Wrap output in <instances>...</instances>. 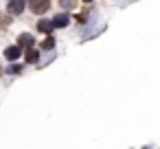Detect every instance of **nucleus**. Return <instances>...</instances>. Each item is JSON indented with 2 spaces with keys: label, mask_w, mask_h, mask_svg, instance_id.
Returning <instances> with one entry per match:
<instances>
[{
  "label": "nucleus",
  "mask_w": 160,
  "mask_h": 149,
  "mask_svg": "<svg viewBox=\"0 0 160 149\" xmlns=\"http://www.w3.org/2000/svg\"><path fill=\"white\" fill-rule=\"evenodd\" d=\"M48 7H51V0H29V9H31L35 16L46 13V11H48Z\"/></svg>",
  "instance_id": "obj_1"
},
{
  "label": "nucleus",
  "mask_w": 160,
  "mask_h": 149,
  "mask_svg": "<svg viewBox=\"0 0 160 149\" xmlns=\"http://www.w3.org/2000/svg\"><path fill=\"white\" fill-rule=\"evenodd\" d=\"M27 7V0H9V13L13 16H20Z\"/></svg>",
  "instance_id": "obj_2"
},
{
  "label": "nucleus",
  "mask_w": 160,
  "mask_h": 149,
  "mask_svg": "<svg viewBox=\"0 0 160 149\" xmlns=\"http://www.w3.org/2000/svg\"><path fill=\"white\" fill-rule=\"evenodd\" d=\"M68 22H70V18H68L66 13H59V16H55V18L51 20L53 29H55V27H57V29H64V27H68Z\"/></svg>",
  "instance_id": "obj_3"
},
{
  "label": "nucleus",
  "mask_w": 160,
  "mask_h": 149,
  "mask_svg": "<svg viewBox=\"0 0 160 149\" xmlns=\"http://www.w3.org/2000/svg\"><path fill=\"white\" fill-rule=\"evenodd\" d=\"M33 44H35V37H33V35H27V33H24V35L18 37V48H22V46H33Z\"/></svg>",
  "instance_id": "obj_4"
},
{
  "label": "nucleus",
  "mask_w": 160,
  "mask_h": 149,
  "mask_svg": "<svg viewBox=\"0 0 160 149\" xmlns=\"http://www.w3.org/2000/svg\"><path fill=\"white\" fill-rule=\"evenodd\" d=\"M20 53H22V48H18V46H9V48L5 51V57L11 59V62H16V59L20 57Z\"/></svg>",
  "instance_id": "obj_5"
},
{
  "label": "nucleus",
  "mask_w": 160,
  "mask_h": 149,
  "mask_svg": "<svg viewBox=\"0 0 160 149\" xmlns=\"http://www.w3.org/2000/svg\"><path fill=\"white\" fill-rule=\"evenodd\" d=\"M38 29H40L42 33H51V31H53V24H51L48 20H42V22L38 24Z\"/></svg>",
  "instance_id": "obj_6"
},
{
  "label": "nucleus",
  "mask_w": 160,
  "mask_h": 149,
  "mask_svg": "<svg viewBox=\"0 0 160 149\" xmlns=\"http://www.w3.org/2000/svg\"><path fill=\"white\" fill-rule=\"evenodd\" d=\"M38 59H40V53H38V51H33V48H31V51H29V53H27V62H29V64H35V62H38Z\"/></svg>",
  "instance_id": "obj_7"
},
{
  "label": "nucleus",
  "mask_w": 160,
  "mask_h": 149,
  "mask_svg": "<svg viewBox=\"0 0 160 149\" xmlns=\"http://www.w3.org/2000/svg\"><path fill=\"white\" fill-rule=\"evenodd\" d=\"M53 46H55V37H46V40L42 42V48H44V51H48V48H53Z\"/></svg>",
  "instance_id": "obj_8"
},
{
  "label": "nucleus",
  "mask_w": 160,
  "mask_h": 149,
  "mask_svg": "<svg viewBox=\"0 0 160 149\" xmlns=\"http://www.w3.org/2000/svg\"><path fill=\"white\" fill-rule=\"evenodd\" d=\"M7 72H9V75H18V72H22V66L13 64V66H9V68H7Z\"/></svg>",
  "instance_id": "obj_9"
},
{
  "label": "nucleus",
  "mask_w": 160,
  "mask_h": 149,
  "mask_svg": "<svg viewBox=\"0 0 160 149\" xmlns=\"http://www.w3.org/2000/svg\"><path fill=\"white\" fill-rule=\"evenodd\" d=\"M59 2H62V7H64V9H70V7L75 5V0H59Z\"/></svg>",
  "instance_id": "obj_10"
},
{
  "label": "nucleus",
  "mask_w": 160,
  "mask_h": 149,
  "mask_svg": "<svg viewBox=\"0 0 160 149\" xmlns=\"http://www.w3.org/2000/svg\"><path fill=\"white\" fill-rule=\"evenodd\" d=\"M7 22H9V20H7V18H5V16H2V13H0V27H5V24H7Z\"/></svg>",
  "instance_id": "obj_11"
},
{
  "label": "nucleus",
  "mask_w": 160,
  "mask_h": 149,
  "mask_svg": "<svg viewBox=\"0 0 160 149\" xmlns=\"http://www.w3.org/2000/svg\"><path fill=\"white\" fill-rule=\"evenodd\" d=\"M83 2H92V0H83Z\"/></svg>",
  "instance_id": "obj_12"
},
{
  "label": "nucleus",
  "mask_w": 160,
  "mask_h": 149,
  "mask_svg": "<svg viewBox=\"0 0 160 149\" xmlns=\"http://www.w3.org/2000/svg\"><path fill=\"white\" fill-rule=\"evenodd\" d=\"M142 149H151V147H142Z\"/></svg>",
  "instance_id": "obj_13"
}]
</instances>
